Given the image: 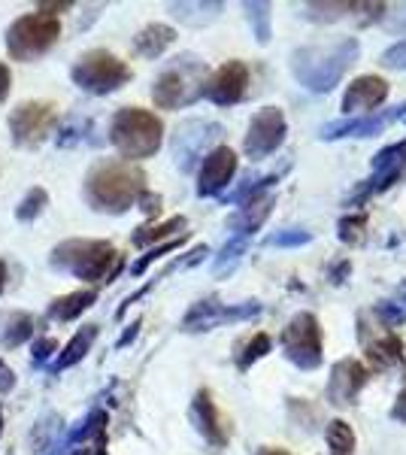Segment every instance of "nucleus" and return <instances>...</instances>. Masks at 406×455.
<instances>
[{
  "mask_svg": "<svg viewBox=\"0 0 406 455\" xmlns=\"http://www.w3.org/2000/svg\"><path fill=\"white\" fill-rule=\"evenodd\" d=\"M243 249H246V237H234L231 243H227L225 249H221V255L216 259V274H225V270H231L234 264L240 261Z\"/></svg>",
  "mask_w": 406,
  "mask_h": 455,
  "instance_id": "nucleus-34",
  "label": "nucleus"
},
{
  "mask_svg": "<svg viewBox=\"0 0 406 455\" xmlns=\"http://www.w3.org/2000/svg\"><path fill=\"white\" fill-rule=\"evenodd\" d=\"M246 16L249 25L255 28L258 43L270 40V4H246Z\"/></svg>",
  "mask_w": 406,
  "mask_h": 455,
  "instance_id": "nucleus-32",
  "label": "nucleus"
},
{
  "mask_svg": "<svg viewBox=\"0 0 406 455\" xmlns=\"http://www.w3.org/2000/svg\"><path fill=\"white\" fill-rule=\"evenodd\" d=\"M219 134H221V128L216 122H203V119L182 122L173 134V158H176V164H179V171L188 173Z\"/></svg>",
  "mask_w": 406,
  "mask_h": 455,
  "instance_id": "nucleus-12",
  "label": "nucleus"
},
{
  "mask_svg": "<svg viewBox=\"0 0 406 455\" xmlns=\"http://www.w3.org/2000/svg\"><path fill=\"white\" fill-rule=\"evenodd\" d=\"M98 325H83L76 334L70 337V343L64 347V352H58L55 355V364H52V373H64L68 368H73V364H79L83 358L92 352L94 340H98Z\"/></svg>",
  "mask_w": 406,
  "mask_h": 455,
  "instance_id": "nucleus-22",
  "label": "nucleus"
},
{
  "mask_svg": "<svg viewBox=\"0 0 406 455\" xmlns=\"http://www.w3.org/2000/svg\"><path fill=\"white\" fill-rule=\"evenodd\" d=\"M49 264L55 270L73 274L76 280L85 283H100V280H113L122 267V255L119 249L107 240H64L52 249Z\"/></svg>",
  "mask_w": 406,
  "mask_h": 455,
  "instance_id": "nucleus-2",
  "label": "nucleus"
},
{
  "mask_svg": "<svg viewBox=\"0 0 406 455\" xmlns=\"http://www.w3.org/2000/svg\"><path fill=\"white\" fill-rule=\"evenodd\" d=\"M182 243H186V237H176V240H167V243H161V246H152L149 252H146L143 259H139L134 267H131V274H134V276L146 274V267H149V264H155L158 259H164L167 252H176V249H179Z\"/></svg>",
  "mask_w": 406,
  "mask_h": 455,
  "instance_id": "nucleus-33",
  "label": "nucleus"
},
{
  "mask_svg": "<svg viewBox=\"0 0 406 455\" xmlns=\"http://www.w3.org/2000/svg\"><path fill=\"white\" fill-rule=\"evenodd\" d=\"M173 40H176V31L170 25H146L143 31L134 36V49H137V55L152 61V58L164 55L167 49L173 46Z\"/></svg>",
  "mask_w": 406,
  "mask_h": 455,
  "instance_id": "nucleus-23",
  "label": "nucleus"
},
{
  "mask_svg": "<svg viewBox=\"0 0 406 455\" xmlns=\"http://www.w3.org/2000/svg\"><path fill=\"white\" fill-rule=\"evenodd\" d=\"M131 68L122 61L119 55L107 52V49H88L76 58L70 70L73 85H79L88 94H113L119 92L124 83H131Z\"/></svg>",
  "mask_w": 406,
  "mask_h": 455,
  "instance_id": "nucleus-7",
  "label": "nucleus"
},
{
  "mask_svg": "<svg viewBox=\"0 0 406 455\" xmlns=\"http://www.w3.org/2000/svg\"><path fill=\"white\" fill-rule=\"evenodd\" d=\"M388 98V83L382 76H358L355 83H349L343 94V109L346 113H376Z\"/></svg>",
  "mask_w": 406,
  "mask_h": 455,
  "instance_id": "nucleus-18",
  "label": "nucleus"
},
{
  "mask_svg": "<svg viewBox=\"0 0 406 455\" xmlns=\"http://www.w3.org/2000/svg\"><path fill=\"white\" fill-rule=\"evenodd\" d=\"M161 140H164V124L149 109L124 107L109 122V143L128 161H143L155 156L161 149Z\"/></svg>",
  "mask_w": 406,
  "mask_h": 455,
  "instance_id": "nucleus-4",
  "label": "nucleus"
},
{
  "mask_svg": "<svg viewBox=\"0 0 406 455\" xmlns=\"http://www.w3.org/2000/svg\"><path fill=\"white\" fill-rule=\"evenodd\" d=\"M206 64L197 55H179L158 73L152 85V100L161 109H179L203 98Z\"/></svg>",
  "mask_w": 406,
  "mask_h": 455,
  "instance_id": "nucleus-5",
  "label": "nucleus"
},
{
  "mask_svg": "<svg viewBox=\"0 0 406 455\" xmlns=\"http://www.w3.org/2000/svg\"><path fill=\"white\" fill-rule=\"evenodd\" d=\"M182 228H186V219H182V216H173V219H167V222L152 225V228H137L134 246L167 243V240H173V234H176V231H182Z\"/></svg>",
  "mask_w": 406,
  "mask_h": 455,
  "instance_id": "nucleus-27",
  "label": "nucleus"
},
{
  "mask_svg": "<svg viewBox=\"0 0 406 455\" xmlns=\"http://www.w3.org/2000/svg\"><path fill=\"white\" fill-rule=\"evenodd\" d=\"M225 10L221 4H170V12H173L179 21H186L191 28H201V25H210L219 12Z\"/></svg>",
  "mask_w": 406,
  "mask_h": 455,
  "instance_id": "nucleus-26",
  "label": "nucleus"
},
{
  "mask_svg": "<svg viewBox=\"0 0 406 455\" xmlns=\"http://www.w3.org/2000/svg\"><path fill=\"white\" fill-rule=\"evenodd\" d=\"M361 340H364L367 358L373 362V368H391V364L403 362V340L397 334H391L388 328H373V334L364 328Z\"/></svg>",
  "mask_w": 406,
  "mask_h": 455,
  "instance_id": "nucleus-19",
  "label": "nucleus"
},
{
  "mask_svg": "<svg viewBox=\"0 0 406 455\" xmlns=\"http://www.w3.org/2000/svg\"><path fill=\"white\" fill-rule=\"evenodd\" d=\"M55 104L49 100H25L10 113V134L19 149H36L55 131Z\"/></svg>",
  "mask_w": 406,
  "mask_h": 455,
  "instance_id": "nucleus-9",
  "label": "nucleus"
},
{
  "mask_svg": "<svg viewBox=\"0 0 406 455\" xmlns=\"http://www.w3.org/2000/svg\"><path fill=\"white\" fill-rule=\"evenodd\" d=\"M270 204H273L270 197H252V201H246V207H240L237 216L231 219V228L237 231L234 237L249 240V234H255L264 225V219L270 216Z\"/></svg>",
  "mask_w": 406,
  "mask_h": 455,
  "instance_id": "nucleus-25",
  "label": "nucleus"
},
{
  "mask_svg": "<svg viewBox=\"0 0 406 455\" xmlns=\"http://www.w3.org/2000/svg\"><path fill=\"white\" fill-rule=\"evenodd\" d=\"M36 10H40L43 16H52V19H55L58 12H64V10H73V4H36Z\"/></svg>",
  "mask_w": 406,
  "mask_h": 455,
  "instance_id": "nucleus-42",
  "label": "nucleus"
},
{
  "mask_svg": "<svg viewBox=\"0 0 406 455\" xmlns=\"http://www.w3.org/2000/svg\"><path fill=\"white\" fill-rule=\"evenodd\" d=\"M139 334V319L137 322H131V325H128V331H124L122 337H119V343H115V347H128V343H134V337Z\"/></svg>",
  "mask_w": 406,
  "mask_h": 455,
  "instance_id": "nucleus-43",
  "label": "nucleus"
},
{
  "mask_svg": "<svg viewBox=\"0 0 406 455\" xmlns=\"http://www.w3.org/2000/svg\"><path fill=\"white\" fill-rule=\"evenodd\" d=\"M0 368H4V362H0Z\"/></svg>",
  "mask_w": 406,
  "mask_h": 455,
  "instance_id": "nucleus-47",
  "label": "nucleus"
},
{
  "mask_svg": "<svg viewBox=\"0 0 406 455\" xmlns=\"http://www.w3.org/2000/svg\"><path fill=\"white\" fill-rule=\"evenodd\" d=\"M355 58H358V40L355 36H343V40H337L328 49L313 46L294 52L291 70L309 92H330L334 85H339L346 70L355 64Z\"/></svg>",
  "mask_w": 406,
  "mask_h": 455,
  "instance_id": "nucleus-3",
  "label": "nucleus"
},
{
  "mask_svg": "<svg viewBox=\"0 0 406 455\" xmlns=\"http://www.w3.org/2000/svg\"><path fill=\"white\" fill-rule=\"evenodd\" d=\"M10 85H12V73L4 61H0V104L10 98Z\"/></svg>",
  "mask_w": 406,
  "mask_h": 455,
  "instance_id": "nucleus-40",
  "label": "nucleus"
},
{
  "mask_svg": "<svg viewBox=\"0 0 406 455\" xmlns=\"http://www.w3.org/2000/svg\"><path fill=\"white\" fill-rule=\"evenodd\" d=\"M382 64H386V68L406 70V40L394 43L391 49H386V55H382Z\"/></svg>",
  "mask_w": 406,
  "mask_h": 455,
  "instance_id": "nucleus-37",
  "label": "nucleus"
},
{
  "mask_svg": "<svg viewBox=\"0 0 406 455\" xmlns=\"http://www.w3.org/2000/svg\"><path fill=\"white\" fill-rule=\"evenodd\" d=\"M373 313H376V319H379L386 328L403 325V322H406V283H403L401 289H397L391 298L379 300V304H376V310H373Z\"/></svg>",
  "mask_w": 406,
  "mask_h": 455,
  "instance_id": "nucleus-28",
  "label": "nucleus"
},
{
  "mask_svg": "<svg viewBox=\"0 0 406 455\" xmlns=\"http://www.w3.org/2000/svg\"><path fill=\"white\" fill-rule=\"evenodd\" d=\"M6 291V261H0V295Z\"/></svg>",
  "mask_w": 406,
  "mask_h": 455,
  "instance_id": "nucleus-44",
  "label": "nucleus"
},
{
  "mask_svg": "<svg viewBox=\"0 0 406 455\" xmlns=\"http://www.w3.org/2000/svg\"><path fill=\"white\" fill-rule=\"evenodd\" d=\"M309 240H313V234H309V231H300V228H288V231L273 234L267 243L270 246H300V243H309Z\"/></svg>",
  "mask_w": 406,
  "mask_h": 455,
  "instance_id": "nucleus-35",
  "label": "nucleus"
},
{
  "mask_svg": "<svg viewBox=\"0 0 406 455\" xmlns=\"http://www.w3.org/2000/svg\"><path fill=\"white\" fill-rule=\"evenodd\" d=\"M249 88V68L243 61H227L206 79L203 98L212 100L216 107H234L246 98Z\"/></svg>",
  "mask_w": 406,
  "mask_h": 455,
  "instance_id": "nucleus-13",
  "label": "nucleus"
},
{
  "mask_svg": "<svg viewBox=\"0 0 406 455\" xmlns=\"http://www.w3.org/2000/svg\"><path fill=\"white\" fill-rule=\"evenodd\" d=\"M364 222H367V216L346 219V222L339 225V228H343V231H339V237H343V240H352V243H355V240H361V231H358V228L364 225Z\"/></svg>",
  "mask_w": 406,
  "mask_h": 455,
  "instance_id": "nucleus-38",
  "label": "nucleus"
},
{
  "mask_svg": "<svg viewBox=\"0 0 406 455\" xmlns=\"http://www.w3.org/2000/svg\"><path fill=\"white\" fill-rule=\"evenodd\" d=\"M55 355H58V340H55V337H40V340H34L31 358H34L36 368H40V364H46L49 358H55Z\"/></svg>",
  "mask_w": 406,
  "mask_h": 455,
  "instance_id": "nucleus-36",
  "label": "nucleus"
},
{
  "mask_svg": "<svg viewBox=\"0 0 406 455\" xmlns=\"http://www.w3.org/2000/svg\"><path fill=\"white\" fill-rule=\"evenodd\" d=\"M55 143L61 146V149H73V146H83V143H100L98 137H94V119L83 113L68 116V122L58 128Z\"/></svg>",
  "mask_w": 406,
  "mask_h": 455,
  "instance_id": "nucleus-24",
  "label": "nucleus"
},
{
  "mask_svg": "<svg viewBox=\"0 0 406 455\" xmlns=\"http://www.w3.org/2000/svg\"><path fill=\"white\" fill-rule=\"evenodd\" d=\"M12 388H16V373L4 364V368H0V395H10Z\"/></svg>",
  "mask_w": 406,
  "mask_h": 455,
  "instance_id": "nucleus-41",
  "label": "nucleus"
},
{
  "mask_svg": "<svg viewBox=\"0 0 406 455\" xmlns=\"http://www.w3.org/2000/svg\"><path fill=\"white\" fill-rule=\"evenodd\" d=\"M283 352L300 371H315L322 364V328L313 313H298L283 331Z\"/></svg>",
  "mask_w": 406,
  "mask_h": 455,
  "instance_id": "nucleus-8",
  "label": "nucleus"
},
{
  "mask_svg": "<svg viewBox=\"0 0 406 455\" xmlns=\"http://www.w3.org/2000/svg\"><path fill=\"white\" fill-rule=\"evenodd\" d=\"M58 36H61V21L31 12V16H19L6 28V52L12 61H36V58L49 55L55 49Z\"/></svg>",
  "mask_w": 406,
  "mask_h": 455,
  "instance_id": "nucleus-6",
  "label": "nucleus"
},
{
  "mask_svg": "<svg viewBox=\"0 0 406 455\" xmlns=\"http://www.w3.org/2000/svg\"><path fill=\"white\" fill-rule=\"evenodd\" d=\"M261 455H288L285 450H264Z\"/></svg>",
  "mask_w": 406,
  "mask_h": 455,
  "instance_id": "nucleus-45",
  "label": "nucleus"
},
{
  "mask_svg": "<svg viewBox=\"0 0 406 455\" xmlns=\"http://www.w3.org/2000/svg\"><path fill=\"white\" fill-rule=\"evenodd\" d=\"M49 207V195H46V188H40V186H34L31 192H28L25 197L19 201V207H16V219L21 225H31L36 222V219L46 212Z\"/></svg>",
  "mask_w": 406,
  "mask_h": 455,
  "instance_id": "nucleus-29",
  "label": "nucleus"
},
{
  "mask_svg": "<svg viewBox=\"0 0 406 455\" xmlns=\"http://www.w3.org/2000/svg\"><path fill=\"white\" fill-rule=\"evenodd\" d=\"M270 352V337L267 334H255L249 337L246 343H240V352H237V368L246 371L252 368V364L258 362V358H264Z\"/></svg>",
  "mask_w": 406,
  "mask_h": 455,
  "instance_id": "nucleus-31",
  "label": "nucleus"
},
{
  "mask_svg": "<svg viewBox=\"0 0 406 455\" xmlns=\"http://www.w3.org/2000/svg\"><path fill=\"white\" fill-rule=\"evenodd\" d=\"M328 446L330 455H352V450H355V431L343 419H334L328 428Z\"/></svg>",
  "mask_w": 406,
  "mask_h": 455,
  "instance_id": "nucleus-30",
  "label": "nucleus"
},
{
  "mask_svg": "<svg viewBox=\"0 0 406 455\" xmlns=\"http://www.w3.org/2000/svg\"><path fill=\"white\" fill-rule=\"evenodd\" d=\"M391 419H394V422H406V383L401 388V395L394 398V407H391Z\"/></svg>",
  "mask_w": 406,
  "mask_h": 455,
  "instance_id": "nucleus-39",
  "label": "nucleus"
},
{
  "mask_svg": "<svg viewBox=\"0 0 406 455\" xmlns=\"http://www.w3.org/2000/svg\"><path fill=\"white\" fill-rule=\"evenodd\" d=\"M146 173L131 161H100L85 176V201L92 210L109 212V216H122L134 204L143 201Z\"/></svg>",
  "mask_w": 406,
  "mask_h": 455,
  "instance_id": "nucleus-1",
  "label": "nucleus"
},
{
  "mask_svg": "<svg viewBox=\"0 0 406 455\" xmlns=\"http://www.w3.org/2000/svg\"><path fill=\"white\" fill-rule=\"evenodd\" d=\"M406 113V100L401 107L391 109H376V113L364 116V119H346V122H330L322 131V140H337V137H373L379 131H386L391 122H397Z\"/></svg>",
  "mask_w": 406,
  "mask_h": 455,
  "instance_id": "nucleus-16",
  "label": "nucleus"
},
{
  "mask_svg": "<svg viewBox=\"0 0 406 455\" xmlns=\"http://www.w3.org/2000/svg\"><path fill=\"white\" fill-rule=\"evenodd\" d=\"M258 313H261V307H258L255 300H249V304H221V300H216V298H203L186 313V319H182V331H191V334L212 331V328H219V325L243 322V319L258 315Z\"/></svg>",
  "mask_w": 406,
  "mask_h": 455,
  "instance_id": "nucleus-10",
  "label": "nucleus"
},
{
  "mask_svg": "<svg viewBox=\"0 0 406 455\" xmlns=\"http://www.w3.org/2000/svg\"><path fill=\"white\" fill-rule=\"evenodd\" d=\"M237 173V156L227 146H216L201 161L197 171V195L201 197H219L227 188V182Z\"/></svg>",
  "mask_w": 406,
  "mask_h": 455,
  "instance_id": "nucleus-14",
  "label": "nucleus"
},
{
  "mask_svg": "<svg viewBox=\"0 0 406 455\" xmlns=\"http://www.w3.org/2000/svg\"><path fill=\"white\" fill-rule=\"evenodd\" d=\"M191 425H195L197 435L210 446H216V450H225L227 446V425L221 419L210 388H201V392L195 395V401H191Z\"/></svg>",
  "mask_w": 406,
  "mask_h": 455,
  "instance_id": "nucleus-15",
  "label": "nucleus"
},
{
  "mask_svg": "<svg viewBox=\"0 0 406 455\" xmlns=\"http://www.w3.org/2000/svg\"><path fill=\"white\" fill-rule=\"evenodd\" d=\"M0 435H4V410H0Z\"/></svg>",
  "mask_w": 406,
  "mask_h": 455,
  "instance_id": "nucleus-46",
  "label": "nucleus"
},
{
  "mask_svg": "<svg viewBox=\"0 0 406 455\" xmlns=\"http://www.w3.org/2000/svg\"><path fill=\"white\" fill-rule=\"evenodd\" d=\"M370 371L358 362V358H343L334 364L330 371V383H328V398L334 403H355L358 392L367 386Z\"/></svg>",
  "mask_w": 406,
  "mask_h": 455,
  "instance_id": "nucleus-17",
  "label": "nucleus"
},
{
  "mask_svg": "<svg viewBox=\"0 0 406 455\" xmlns=\"http://www.w3.org/2000/svg\"><path fill=\"white\" fill-rule=\"evenodd\" d=\"M285 140V116L279 107H264L261 113L252 116V122H249V134H246V143H243V149H246V156L252 161H261L267 158L270 152H276L279 146Z\"/></svg>",
  "mask_w": 406,
  "mask_h": 455,
  "instance_id": "nucleus-11",
  "label": "nucleus"
},
{
  "mask_svg": "<svg viewBox=\"0 0 406 455\" xmlns=\"http://www.w3.org/2000/svg\"><path fill=\"white\" fill-rule=\"evenodd\" d=\"M98 304V291L94 289H83V291H70V295H61L55 298L52 304L46 307V315L52 322H73L79 319L85 310Z\"/></svg>",
  "mask_w": 406,
  "mask_h": 455,
  "instance_id": "nucleus-20",
  "label": "nucleus"
},
{
  "mask_svg": "<svg viewBox=\"0 0 406 455\" xmlns=\"http://www.w3.org/2000/svg\"><path fill=\"white\" fill-rule=\"evenodd\" d=\"M31 337H34V315L31 313H21V310L0 313V347L19 349V347H25Z\"/></svg>",
  "mask_w": 406,
  "mask_h": 455,
  "instance_id": "nucleus-21",
  "label": "nucleus"
}]
</instances>
